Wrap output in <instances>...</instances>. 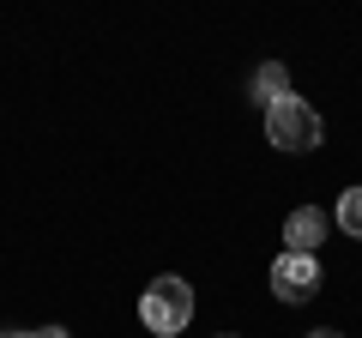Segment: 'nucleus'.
Returning a JSON list of instances; mask_svg holds the SVG:
<instances>
[{"label": "nucleus", "instance_id": "4", "mask_svg": "<svg viewBox=\"0 0 362 338\" xmlns=\"http://www.w3.org/2000/svg\"><path fill=\"white\" fill-rule=\"evenodd\" d=\"M284 242H290V254H314V247L326 242V211L320 206H296L284 218Z\"/></svg>", "mask_w": 362, "mask_h": 338}, {"label": "nucleus", "instance_id": "3", "mask_svg": "<svg viewBox=\"0 0 362 338\" xmlns=\"http://www.w3.org/2000/svg\"><path fill=\"white\" fill-rule=\"evenodd\" d=\"M272 290H278V296L284 302H308L314 290H320V260H314V254H278V260H272Z\"/></svg>", "mask_w": 362, "mask_h": 338}, {"label": "nucleus", "instance_id": "6", "mask_svg": "<svg viewBox=\"0 0 362 338\" xmlns=\"http://www.w3.org/2000/svg\"><path fill=\"white\" fill-rule=\"evenodd\" d=\"M332 223H338L344 235H356V242H362V187H344V194H338Z\"/></svg>", "mask_w": 362, "mask_h": 338}, {"label": "nucleus", "instance_id": "2", "mask_svg": "<svg viewBox=\"0 0 362 338\" xmlns=\"http://www.w3.org/2000/svg\"><path fill=\"white\" fill-rule=\"evenodd\" d=\"M139 320L151 332H181V326L194 320V290L181 284V278H151V290L139 296Z\"/></svg>", "mask_w": 362, "mask_h": 338}, {"label": "nucleus", "instance_id": "10", "mask_svg": "<svg viewBox=\"0 0 362 338\" xmlns=\"http://www.w3.org/2000/svg\"><path fill=\"white\" fill-rule=\"evenodd\" d=\"M218 338H235V332H218Z\"/></svg>", "mask_w": 362, "mask_h": 338}, {"label": "nucleus", "instance_id": "1", "mask_svg": "<svg viewBox=\"0 0 362 338\" xmlns=\"http://www.w3.org/2000/svg\"><path fill=\"white\" fill-rule=\"evenodd\" d=\"M266 139L278 145V151H314V145H320V115H314L302 97H278V103L266 109Z\"/></svg>", "mask_w": 362, "mask_h": 338}, {"label": "nucleus", "instance_id": "9", "mask_svg": "<svg viewBox=\"0 0 362 338\" xmlns=\"http://www.w3.org/2000/svg\"><path fill=\"white\" fill-rule=\"evenodd\" d=\"M308 338H338V332H326V326H320V332H308Z\"/></svg>", "mask_w": 362, "mask_h": 338}, {"label": "nucleus", "instance_id": "7", "mask_svg": "<svg viewBox=\"0 0 362 338\" xmlns=\"http://www.w3.org/2000/svg\"><path fill=\"white\" fill-rule=\"evenodd\" d=\"M37 338H66V326H42V332Z\"/></svg>", "mask_w": 362, "mask_h": 338}, {"label": "nucleus", "instance_id": "8", "mask_svg": "<svg viewBox=\"0 0 362 338\" xmlns=\"http://www.w3.org/2000/svg\"><path fill=\"white\" fill-rule=\"evenodd\" d=\"M0 338H37V332H0Z\"/></svg>", "mask_w": 362, "mask_h": 338}, {"label": "nucleus", "instance_id": "5", "mask_svg": "<svg viewBox=\"0 0 362 338\" xmlns=\"http://www.w3.org/2000/svg\"><path fill=\"white\" fill-rule=\"evenodd\" d=\"M254 97H259V103H278V97H290V73H284V66H278V61H266V66H259V73H254Z\"/></svg>", "mask_w": 362, "mask_h": 338}]
</instances>
